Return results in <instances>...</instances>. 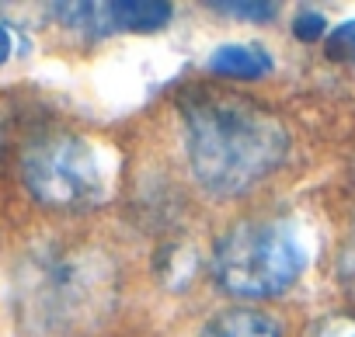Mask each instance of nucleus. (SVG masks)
<instances>
[{
  "label": "nucleus",
  "instance_id": "obj_1",
  "mask_svg": "<svg viewBox=\"0 0 355 337\" xmlns=\"http://www.w3.org/2000/svg\"><path fill=\"white\" fill-rule=\"evenodd\" d=\"M185 153L196 181L216 199H237L279 171L289 153L286 125L248 98L189 94L182 101Z\"/></svg>",
  "mask_w": 355,
  "mask_h": 337
},
{
  "label": "nucleus",
  "instance_id": "obj_2",
  "mask_svg": "<svg viewBox=\"0 0 355 337\" xmlns=\"http://www.w3.org/2000/svg\"><path fill=\"white\" fill-rule=\"evenodd\" d=\"M119 268L101 247H39L15 271V313L25 337H73L108 320Z\"/></svg>",
  "mask_w": 355,
  "mask_h": 337
},
{
  "label": "nucleus",
  "instance_id": "obj_3",
  "mask_svg": "<svg viewBox=\"0 0 355 337\" xmlns=\"http://www.w3.org/2000/svg\"><path fill=\"white\" fill-rule=\"evenodd\" d=\"M306 271V244L289 219L234 223L213 251V278L237 299H272Z\"/></svg>",
  "mask_w": 355,
  "mask_h": 337
},
{
  "label": "nucleus",
  "instance_id": "obj_4",
  "mask_svg": "<svg viewBox=\"0 0 355 337\" xmlns=\"http://www.w3.org/2000/svg\"><path fill=\"white\" fill-rule=\"evenodd\" d=\"M21 181L39 206L56 212H87L108 195L98 146L73 132H49L28 143L21 153Z\"/></svg>",
  "mask_w": 355,
  "mask_h": 337
},
{
  "label": "nucleus",
  "instance_id": "obj_5",
  "mask_svg": "<svg viewBox=\"0 0 355 337\" xmlns=\"http://www.w3.org/2000/svg\"><path fill=\"white\" fill-rule=\"evenodd\" d=\"M60 25L101 39L112 32H160L171 25L174 8L164 0H112V4H53Z\"/></svg>",
  "mask_w": 355,
  "mask_h": 337
},
{
  "label": "nucleus",
  "instance_id": "obj_6",
  "mask_svg": "<svg viewBox=\"0 0 355 337\" xmlns=\"http://www.w3.org/2000/svg\"><path fill=\"white\" fill-rule=\"evenodd\" d=\"M209 70L230 80H258L275 70V60L261 42H227L209 56Z\"/></svg>",
  "mask_w": 355,
  "mask_h": 337
},
{
  "label": "nucleus",
  "instance_id": "obj_7",
  "mask_svg": "<svg viewBox=\"0 0 355 337\" xmlns=\"http://www.w3.org/2000/svg\"><path fill=\"white\" fill-rule=\"evenodd\" d=\"M199 337H282V323L272 313L251 309V306H230L213 313Z\"/></svg>",
  "mask_w": 355,
  "mask_h": 337
},
{
  "label": "nucleus",
  "instance_id": "obj_8",
  "mask_svg": "<svg viewBox=\"0 0 355 337\" xmlns=\"http://www.w3.org/2000/svg\"><path fill=\"white\" fill-rule=\"evenodd\" d=\"M209 11L230 15L234 21H272L279 15V4H268V0H244V4H234V0H213Z\"/></svg>",
  "mask_w": 355,
  "mask_h": 337
},
{
  "label": "nucleus",
  "instance_id": "obj_9",
  "mask_svg": "<svg viewBox=\"0 0 355 337\" xmlns=\"http://www.w3.org/2000/svg\"><path fill=\"white\" fill-rule=\"evenodd\" d=\"M196 271V254L185 251V247H164L157 254V278H164L171 285V275H178V285L189 282Z\"/></svg>",
  "mask_w": 355,
  "mask_h": 337
},
{
  "label": "nucleus",
  "instance_id": "obj_10",
  "mask_svg": "<svg viewBox=\"0 0 355 337\" xmlns=\"http://www.w3.org/2000/svg\"><path fill=\"white\" fill-rule=\"evenodd\" d=\"M324 53H327V60H334V63H348V66H355V18L345 21V25H338V28L327 35Z\"/></svg>",
  "mask_w": 355,
  "mask_h": 337
},
{
  "label": "nucleus",
  "instance_id": "obj_11",
  "mask_svg": "<svg viewBox=\"0 0 355 337\" xmlns=\"http://www.w3.org/2000/svg\"><path fill=\"white\" fill-rule=\"evenodd\" d=\"M293 35H296L300 42H320V39L327 35V18H324L320 11L303 8V11H296V18H293Z\"/></svg>",
  "mask_w": 355,
  "mask_h": 337
},
{
  "label": "nucleus",
  "instance_id": "obj_12",
  "mask_svg": "<svg viewBox=\"0 0 355 337\" xmlns=\"http://www.w3.org/2000/svg\"><path fill=\"white\" fill-rule=\"evenodd\" d=\"M306 337H355V316H327L313 323Z\"/></svg>",
  "mask_w": 355,
  "mask_h": 337
},
{
  "label": "nucleus",
  "instance_id": "obj_13",
  "mask_svg": "<svg viewBox=\"0 0 355 337\" xmlns=\"http://www.w3.org/2000/svg\"><path fill=\"white\" fill-rule=\"evenodd\" d=\"M15 46H18V35H15V28L0 21V66H4V63L15 56Z\"/></svg>",
  "mask_w": 355,
  "mask_h": 337
}]
</instances>
